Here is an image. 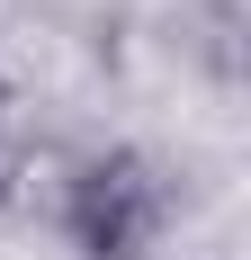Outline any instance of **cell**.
<instances>
[{
	"label": "cell",
	"instance_id": "obj_1",
	"mask_svg": "<svg viewBox=\"0 0 251 260\" xmlns=\"http://www.w3.org/2000/svg\"><path fill=\"white\" fill-rule=\"evenodd\" d=\"M162 215H171V180L152 171L144 153H81L72 188H63V215L54 234L72 242L81 260H144L162 242Z\"/></svg>",
	"mask_w": 251,
	"mask_h": 260
},
{
	"label": "cell",
	"instance_id": "obj_2",
	"mask_svg": "<svg viewBox=\"0 0 251 260\" xmlns=\"http://www.w3.org/2000/svg\"><path fill=\"white\" fill-rule=\"evenodd\" d=\"M72 161L81 153H63V144H18V153L0 161V207L54 224V215H63V188H72Z\"/></svg>",
	"mask_w": 251,
	"mask_h": 260
}]
</instances>
